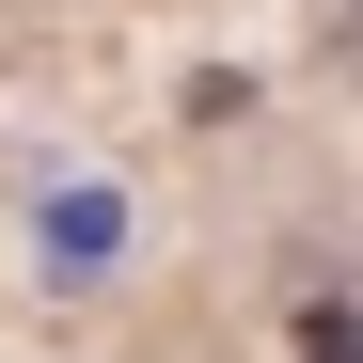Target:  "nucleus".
I'll return each instance as SVG.
<instances>
[{
  "mask_svg": "<svg viewBox=\"0 0 363 363\" xmlns=\"http://www.w3.org/2000/svg\"><path fill=\"white\" fill-rule=\"evenodd\" d=\"M300 363H363V300H316L300 316Z\"/></svg>",
  "mask_w": 363,
  "mask_h": 363,
  "instance_id": "obj_2",
  "label": "nucleus"
},
{
  "mask_svg": "<svg viewBox=\"0 0 363 363\" xmlns=\"http://www.w3.org/2000/svg\"><path fill=\"white\" fill-rule=\"evenodd\" d=\"M16 269H32V284H64V300L127 284V269H143V190H127V174H48L32 221H16Z\"/></svg>",
  "mask_w": 363,
  "mask_h": 363,
  "instance_id": "obj_1",
  "label": "nucleus"
},
{
  "mask_svg": "<svg viewBox=\"0 0 363 363\" xmlns=\"http://www.w3.org/2000/svg\"><path fill=\"white\" fill-rule=\"evenodd\" d=\"M332 79L363 95V0H332Z\"/></svg>",
  "mask_w": 363,
  "mask_h": 363,
  "instance_id": "obj_3",
  "label": "nucleus"
}]
</instances>
